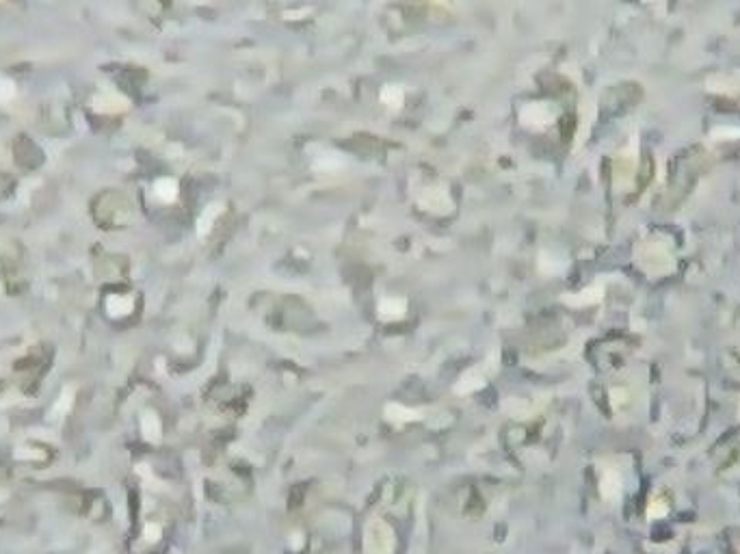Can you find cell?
<instances>
[{
  "mask_svg": "<svg viewBox=\"0 0 740 554\" xmlns=\"http://www.w3.org/2000/svg\"><path fill=\"white\" fill-rule=\"evenodd\" d=\"M619 477H617L615 472H608L606 474V479H604V485H602V492H604V496L606 498H617V494H619L621 492V487H619Z\"/></svg>",
  "mask_w": 740,
  "mask_h": 554,
  "instance_id": "6da1fadb",
  "label": "cell"
},
{
  "mask_svg": "<svg viewBox=\"0 0 740 554\" xmlns=\"http://www.w3.org/2000/svg\"><path fill=\"white\" fill-rule=\"evenodd\" d=\"M665 514H667V507H665V505H656V501L652 503V507H650V511H648L650 518H654V516L658 518V516H665Z\"/></svg>",
  "mask_w": 740,
  "mask_h": 554,
  "instance_id": "7a4b0ae2",
  "label": "cell"
}]
</instances>
